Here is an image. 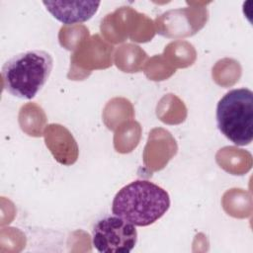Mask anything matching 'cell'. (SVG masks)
<instances>
[{
    "label": "cell",
    "mask_w": 253,
    "mask_h": 253,
    "mask_svg": "<svg viewBox=\"0 0 253 253\" xmlns=\"http://www.w3.org/2000/svg\"><path fill=\"white\" fill-rule=\"evenodd\" d=\"M166 190L148 180H134L115 195L113 214L135 226H148L160 219L170 208Z\"/></svg>",
    "instance_id": "obj_1"
},
{
    "label": "cell",
    "mask_w": 253,
    "mask_h": 253,
    "mask_svg": "<svg viewBox=\"0 0 253 253\" xmlns=\"http://www.w3.org/2000/svg\"><path fill=\"white\" fill-rule=\"evenodd\" d=\"M53 68L51 54L42 49L17 53L2 66L4 89L12 96L31 100L46 83Z\"/></svg>",
    "instance_id": "obj_2"
},
{
    "label": "cell",
    "mask_w": 253,
    "mask_h": 253,
    "mask_svg": "<svg viewBox=\"0 0 253 253\" xmlns=\"http://www.w3.org/2000/svg\"><path fill=\"white\" fill-rule=\"evenodd\" d=\"M216 126L227 139L245 146L253 139V93L236 88L225 93L216 105Z\"/></svg>",
    "instance_id": "obj_3"
},
{
    "label": "cell",
    "mask_w": 253,
    "mask_h": 253,
    "mask_svg": "<svg viewBox=\"0 0 253 253\" xmlns=\"http://www.w3.org/2000/svg\"><path fill=\"white\" fill-rule=\"evenodd\" d=\"M92 243L101 253H128L137 243V230L122 217L106 215L94 224Z\"/></svg>",
    "instance_id": "obj_4"
},
{
    "label": "cell",
    "mask_w": 253,
    "mask_h": 253,
    "mask_svg": "<svg viewBox=\"0 0 253 253\" xmlns=\"http://www.w3.org/2000/svg\"><path fill=\"white\" fill-rule=\"evenodd\" d=\"M46 11L65 25L83 23L98 11L100 1H42Z\"/></svg>",
    "instance_id": "obj_5"
}]
</instances>
